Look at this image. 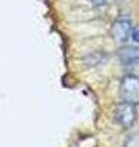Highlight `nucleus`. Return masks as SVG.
Returning <instances> with one entry per match:
<instances>
[{
  "label": "nucleus",
  "instance_id": "f257e3e1",
  "mask_svg": "<svg viewBox=\"0 0 139 147\" xmlns=\"http://www.w3.org/2000/svg\"><path fill=\"white\" fill-rule=\"evenodd\" d=\"M115 120L123 129H131L138 119V110L134 103L124 102L118 103L114 112Z\"/></svg>",
  "mask_w": 139,
  "mask_h": 147
},
{
  "label": "nucleus",
  "instance_id": "f03ea898",
  "mask_svg": "<svg viewBox=\"0 0 139 147\" xmlns=\"http://www.w3.org/2000/svg\"><path fill=\"white\" fill-rule=\"evenodd\" d=\"M132 28H133V26H132L131 18L121 16V17L116 18L112 26H111V36H112V38L117 43L123 44L131 37Z\"/></svg>",
  "mask_w": 139,
  "mask_h": 147
},
{
  "label": "nucleus",
  "instance_id": "7ed1b4c3",
  "mask_svg": "<svg viewBox=\"0 0 139 147\" xmlns=\"http://www.w3.org/2000/svg\"><path fill=\"white\" fill-rule=\"evenodd\" d=\"M120 93L124 102L137 104L139 102V80L126 75L120 85Z\"/></svg>",
  "mask_w": 139,
  "mask_h": 147
},
{
  "label": "nucleus",
  "instance_id": "20e7f679",
  "mask_svg": "<svg viewBox=\"0 0 139 147\" xmlns=\"http://www.w3.org/2000/svg\"><path fill=\"white\" fill-rule=\"evenodd\" d=\"M108 60V55L104 52H92L89 54H87L84 58H83V61L87 66H99L101 64H105Z\"/></svg>",
  "mask_w": 139,
  "mask_h": 147
},
{
  "label": "nucleus",
  "instance_id": "39448f33",
  "mask_svg": "<svg viewBox=\"0 0 139 147\" xmlns=\"http://www.w3.org/2000/svg\"><path fill=\"white\" fill-rule=\"evenodd\" d=\"M118 57H120V60L124 65L126 63L133 60V59L139 58V49L133 47H123L118 50Z\"/></svg>",
  "mask_w": 139,
  "mask_h": 147
},
{
  "label": "nucleus",
  "instance_id": "423d86ee",
  "mask_svg": "<svg viewBox=\"0 0 139 147\" xmlns=\"http://www.w3.org/2000/svg\"><path fill=\"white\" fill-rule=\"evenodd\" d=\"M124 72L127 76L139 80V58H136L124 64Z\"/></svg>",
  "mask_w": 139,
  "mask_h": 147
},
{
  "label": "nucleus",
  "instance_id": "0eeeda50",
  "mask_svg": "<svg viewBox=\"0 0 139 147\" xmlns=\"http://www.w3.org/2000/svg\"><path fill=\"white\" fill-rule=\"evenodd\" d=\"M124 147H139V134H133L124 142Z\"/></svg>",
  "mask_w": 139,
  "mask_h": 147
},
{
  "label": "nucleus",
  "instance_id": "6e6552de",
  "mask_svg": "<svg viewBox=\"0 0 139 147\" xmlns=\"http://www.w3.org/2000/svg\"><path fill=\"white\" fill-rule=\"evenodd\" d=\"M131 37H132V39H133L136 43H139V25L134 26L133 28H132Z\"/></svg>",
  "mask_w": 139,
  "mask_h": 147
},
{
  "label": "nucleus",
  "instance_id": "1a4fd4ad",
  "mask_svg": "<svg viewBox=\"0 0 139 147\" xmlns=\"http://www.w3.org/2000/svg\"><path fill=\"white\" fill-rule=\"evenodd\" d=\"M92 3L94 4L95 6H100V5H104L105 0H92Z\"/></svg>",
  "mask_w": 139,
  "mask_h": 147
}]
</instances>
